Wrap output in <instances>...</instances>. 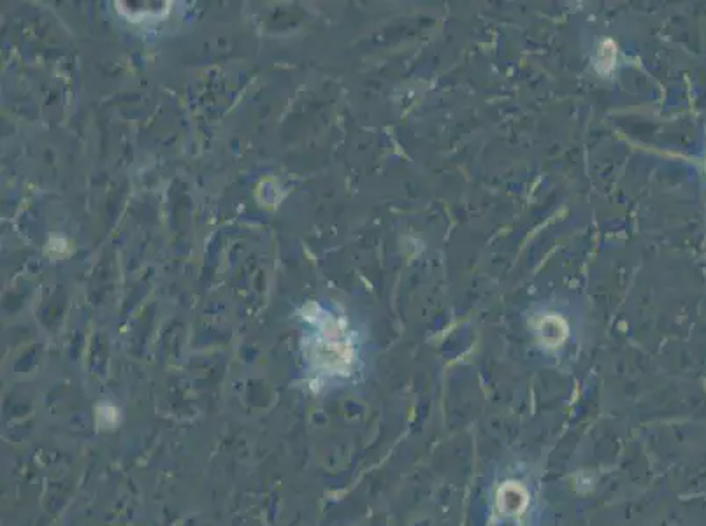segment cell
I'll list each match as a JSON object with an SVG mask.
<instances>
[{
    "label": "cell",
    "instance_id": "cell-1",
    "mask_svg": "<svg viewBox=\"0 0 706 526\" xmlns=\"http://www.w3.org/2000/svg\"><path fill=\"white\" fill-rule=\"evenodd\" d=\"M327 316L322 318V323L315 320L320 332L315 335L313 358L322 362V370L327 374H341L352 362V348L343 335L341 323Z\"/></svg>",
    "mask_w": 706,
    "mask_h": 526
}]
</instances>
